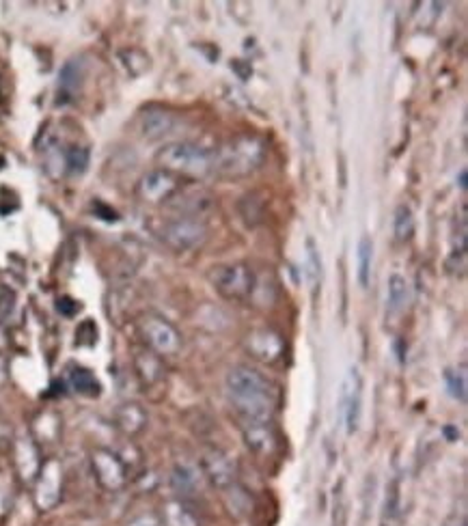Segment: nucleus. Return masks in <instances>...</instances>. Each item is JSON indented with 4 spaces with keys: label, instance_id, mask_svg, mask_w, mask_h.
I'll use <instances>...</instances> for the list:
<instances>
[{
    "label": "nucleus",
    "instance_id": "f257e3e1",
    "mask_svg": "<svg viewBox=\"0 0 468 526\" xmlns=\"http://www.w3.org/2000/svg\"><path fill=\"white\" fill-rule=\"evenodd\" d=\"M229 404L236 410L240 425L255 421H270L277 406V389L264 373L238 365L227 373Z\"/></svg>",
    "mask_w": 468,
    "mask_h": 526
},
{
    "label": "nucleus",
    "instance_id": "f03ea898",
    "mask_svg": "<svg viewBox=\"0 0 468 526\" xmlns=\"http://www.w3.org/2000/svg\"><path fill=\"white\" fill-rule=\"evenodd\" d=\"M268 145L255 134H238L214 151V173L227 179L249 177L264 166Z\"/></svg>",
    "mask_w": 468,
    "mask_h": 526
},
{
    "label": "nucleus",
    "instance_id": "7ed1b4c3",
    "mask_svg": "<svg viewBox=\"0 0 468 526\" xmlns=\"http://www.w3.org/2000/svg\"><path fill=\"white\" fill-rule=\"evenodd\" d=\"M156 162L158 169L177 177H205L214 173V149L190 141L169 143L158 151Z\"/></svg>",
    "mask_w": 468,
    "mask_h": 526
},
{
    "label": "nucleus",
    "instance_id": "20e7f679",
    "mask_svg": "<svg viewBox=\"0 0 468 526\" xmlns=\"http://www.w3.org/2000/svg\"><path fill=\"white\" fill-rule=\"evenodd\" d=\"M158 235L171 251L188 253L195 251V248H199L205 240H208V225L203 223V218L177 214L169 220H164Z\"/></svg>",
    "mask_w": 468,
    "mask_h": 526
},
{
    "label": "nucleus",
    "instance_id": "39448f33",
    "mask_svg": "<svg viewBox=\"0 0 468 526\" xmlns=\"http://www.w3.org/2000/svg\"><path fill=\"white\" fill-rule=\"evenodd\" d=\"M212 285L220 298L231 302H242L251 298L257 285V276L249 263H227V266H218L210 274Z\"/></svg>",
    "mask_w": 468,
    "mask_h": 526
},
{
    "label": "nucleus",
    "instance_id": "423d86ee",
    "mask_svg": "<svg viewBox=\"0 0 468 526\" xmlns=\"http://www.w3.org/2000/svg\"><path fill=\"white\" fill-rule=\"evenodd\" d=\"M139 335L149 352L156 356H175L182 350V335L169 320L160 315H145L139 322Z\"/></svg>",
    "mask_w": 468,
    "mask_h": 526
},
{
    "label": "nucleus",
    "instance_id": "0eeeda50",
    "mask_svg": "<svg viewBox=\"0 0 468 526\" xmlns=\"http://www.w3.org/2000/svg\"><path fill=\"white\" fill-rule=\"evenodd\" d=\"M201 473L210 481V486L227 494L238 486V468L225 451L218 447H205L201 453Z\"/></svg>",
    "mask_w": 468,
    "mask_h": 526
},
{
    "label": "nucleus",
    "instance_id": "6e6552de",
    "mask_svg": "<svg viewBox=\"0 0 468 526\" xmlns=\"http://www.w3.org/2000/svg\"><path fill=\"white\" fill-rule=\"evenodd\" d=\"M182 188L184 186L180 177L164 169H154L141 177L139 186H136V195H139L141 201L151 205H171Z\"/></svg>",
    "mask_w": 468,
    "mask_h": 526
},
{
    "label": "nucleus",
    "instance_id": "1a4fd4ad",
    "mask_svg": "<svg viewBox=\"0 0 468 526\" xmlns=\"http://www.w3.org/2000/svg\"><path fill=\"white\" fill-rule=\"evenodd\" d=\"M91 470L98 486L106 492H119L128 483V468L117 453L108 449H95L91 453Z\"/></svg>",
    "mask_w": 468,
    "mask_h": 526
},
{
    "label": "nucleus",
    "instance_id": "9d476101",
    "mask_svg": "<svg viewBox=\"0 0 468 526\" xmlns=\"http://www.w3.org/2000/svg\"><path fill=\"white\" fill-rule=\"evenodd\" d=\"M244 350L261 365H279L285 358V341L277 330L255 328L246 335Z\"/></svg>",
    "mask_w": 468,
    "mask_h": 526
},
{
    "label": "nucleus",
    "instance_id": "9b49d317",
    "mask_svg": "<svg viewBox=\"0 0 468 526\" xmlns=\"http://www.w3.org/2000/svg\"><path fill=\"white\" fill-rule=\"evenodd\" d=\"M35 483V505L39 511H50L61 503L63 496V468L57 460H48L41 464Z\"/></svg>",
    "mask_w": 468,
    "mask_h": 526
},
{
    "label": "nucleus",
    "instance_id": "f8f14e48",
    "mask_svg": "<svg viewBox=\"0 0 468 526\" xmlns=\"http://www.w3.org/2000/svg\"><path fill=\"white\" fill-rule=\"evenodd\" d=\"M242 436L244 445L249 447V451L255 458H272L279 449V434L274 421H255V423H242Z\"/></svg>",
    "mask_w": 468,
    "mask_h": 526
},
{
    "label": "nucleus",
    "instance_id": "ddd939ff",
    "mask_svg": "<svg viewBox=\"0 0 468 526\" xmlns=\"http://www.w3.org/2000/svg\"><path fill=\"white\" fill-rule=\"evenodd\" d=\"M361 404H363V380L359 369L352 367L346 376V382H343V391H341V414L343 421H346L348 434H354L356 429H359Z\"/></svg>",
    "mask_w": 468,
    "mask_h": 526
},
{
    "label": "nucleus",
    "instance_id": "4468645a",
    "mask_svg": "<svg viewBox=\"0 0 468 526\" xmlns=\"http://www.w3.org/2000/svg\"><path fill=\"white\" fill-rule=\"evenodd\" d=\"M177 128V119L164 108H147L139 117V130L147 141H162L164 136L173 134Z\"/></svg>",
    "mask_w": 468,
    "mask_h": 526
},
{
    "label": "nucleus",
    "instance_id": "2eb2a0df",
    "mask_svg": "<svg viewBox=\"0 0 468 526\" xmlns=\"http://www.w3.org/2000/svg\"><path fill=\"white\" fill-rule=\"evenodd\" d=\"M13 462H16V470H18V477L26 483H33L39 475V468L41 462L39 460V447H37V440L33 438H18L13 442Z\"/></svg>",
    "mask_w": 468,
    "mask_h": 526
},
{
    "label": "nucleus",
    "instance_id": "dca6fc26",
    "mask_svg": "<svg viewBox=\"0 0 468 526\" xmlns=\"http://www.w3.org/2000/svg\"><path fill=\"white\" fill-rule=\"evenodd\" d=\"M134 369H136V376H139L143 386H156L164 380V367H162L160 356H156L154 352H149V350L136 352Z\"/></svg>",
    "mask_w": 468,
    "mask_h": 526
},
{
    "label": "nucleus",
    "instance_id": "f3484780",
    "mask_svg": "<svg viewBox=\"0 0 468 526\" xmlns=\"http://www.w3.org/2000/svg\"><path fill=\"white\" fill-rule=\"evenodd\" d=\"M115 425L126 436L141 434L147 427V412L139 404H121L115 410Z\"/></svg>",
    "mask_w": 468,
    "mask_h": 526
},
{
    "label": "nucleus",
    "instance_id": "a211bd4d",
    "mask_svg": "<svg viewBox=\"0 0 468 526\" xmlns=\"http://www.w3.org/2000/svg\"><path fill=\"white\" fill-rule=\"evenodd\" d=\"M162 526H201L195 511H192L184 498H175L162 507Z\"/></svg>",
    "mask_w": 468,
    "mask_h": 526
},
{
    "label": "nucleus",
    "instance_id": "6ab92c4d",
    "mask_svg": "<svg viewBox=\"0 0 468 526\" xmlns=\"http://www.w3.org/2000/svg\"><path fill=\"white\" fill-rule=\"evenodd\" d=\"M70 386L78 395L85 397H98L102 389V384L98 378H95V373L85 367H74L70 371Z\"/></svg>",
    "mask_w": 468,
    "mask_h": 526
},
{
    "label": "nucleus",
    "instance_id": "aec40b11",
    "mask_svg": "<svg viewBox=\"0 0 468 526\" xmlns=\"http://www.w3.org/2000/svg\"><path fill=\"white\" fill-rule=\"evenodd\" d=\"M82 78H85V67H82V61L72 59L70 63H65V67L61 69V80H59L61 93L67 95V98H74L82 85Z\"/></svg>",
    "mask_w": 468,
    "mask_h": 526
},
{
    "label": "nucleus",
    "instance_id": "412c9836",
    "mask_svg": "<svg viewBox=\"0 0 468 526\" xmlns=\"http://www.w3.org/2000/svg\"><path fill=\"white\" fill-rule=\"evenodd\" d=\"M171 483H173V490L177 494L188 496L192 492H197V486H199V475L197 470L188 466V464H177L173 468V475H171Z\"/></svg>",
    "mask_w": 468,
    "mask_h": 526
},
{
    "label": "nucleus",
    "instance_id": "4be33fe9",
    "mask_svg": "<svg viewBox=\"0 0 468 526\" xmlns=\"http://www.w3.org/2000/svg\"><path fill=\"white\" fill-rule=\"evenodd\" d=\"M387 307L389 313H399L408 302V283L402 274H391L387 283Z\"/></svg>",
    "mask_w": 468,
    "mask_h": 526
},
{
    "label": "nucleus",
    "instance_id": "5701e85b",
    "mask_svg": "<svg viewBox=\"0 0 468 526\" xmlns=\"http://www.w3.org/2000/svg\"><path fill=\"white\" fill-rule=\"evenodd\" d=\"M393 231L397 242H408L415 233V216L408 205H399L393 216Z\"/></svg>",
    "mask_w": 468,
    "mask_h": 526
},
{
    "label": "nucleus",
    "instance_id": "b1692460",
    "mask_svg": "<svg viewBox=\"0 0 468 526\" xmlns=\"http://www.w3.org/2000/svg\"><path fill=\"white\" fill-rule=\"evenodd\" d=\"M359 283L361 287L369 285V276H371V263H374V242H371L369 235H363L359 242Z\"/></svg>",
    "mask_w": 468,
    "mask_h": 526
},
{
    "label": "nucleus",
    "instance_id": "393cba45",
    "mask_svg": "<svg viewBox=\"0 0 468 526\" xmlns=\"http://www.w3.org/2000/svg\"><path fill=\"white\" fill-rule=\"evenodd\" d=\"M65 166H67V171L74 173V175H80V173H85L87 169V164H89V149L87 147H70L65 151Z\"/></svg>",
    "mask_w": 468,
    "mask_h": 526
},
{
    "label": "nucleus",
    "instance_id": "a878e982",
    "mask_svg": "<svg viewBox=\"0 0 468 526\" xmlns=\"http://www.w3.org/2000/svg\"><path fill=\"white\" fill-rule=\"evenodd\" d=\"M447 386H449V393L464 404L466 401V376L464 373L447 371Z\"/></svg>",
    "mask_w": 468,
    "mask_h": 526
},
{
    "label": "nucleus",
    "instance_id": "bb28decb",
    "mask_svg": "<svg viewBox=\"0 0 468 526\" xmlns=\"http://www.w3.org/2000/svg\"><path fill=\"white\" fill-rule=\"evenodd\" d=\"M397 503H399V483L393 481L391 488H389V494H387V511H384V518H389V522L397 514V507H399Z\"/></svg>",
    "mask_w": 468,
    "mask_h": 526
},
{
    "label": "nucleus",
    "instance_id": "cd10ccee",
    "mask_svg": "<svg viewBox=\"0 0 468 526\" xmlns=\"http://www.w3.org/2000/svg\"><path fill=\"white\" fill-rule=\"evenodd\" d=\"M128 526H162V520L156 514H141V516H136Z\"/></svg>",
    "mask_w": 468,
    "mask_h": 526
},
{
    "label": "nucleus",
    "instance_id": "c85d7f7f",
    "mask_svg": "<svg viewBox=\"0 0 468 526\" xmlns=\"http://www.w3.org/2000/svg\"><path fill=\"white\" fill-rule=\"evenodd\" d=\"M57 309H59L63 315L70 317V315H74V313L80 311V304H78L76 300H72V298H61L59 304H57Z\"/></svg>",
    "mask_w": 468,
    "mask_h": 526
},
{
    "label": "nucleus",
    "instance_id": "c756f323",
    "mask_svg": "<svg viewBox=\"0 0 468 526\" xmlns=\"http://www.w3.org/2000/svg\"><path fill=\"white\" fill-rule=\"evenodd\" d=\"M445 526H466V518L464 516H451L447 522H445Z\"/></svg>",
    "mask_w": 468,
    "mask_h": 526
},
{
    "label": "nucleus",
    "instance_id": "7c9ffc66",
    "mask_svg": "<svg viewBox=\"0 0 468 526\" xmlns=\"http://www.w3.org/2000/svg\"><path fill=\"white\" fill-rule=\"evenodd\" d=\"M5 382V363H3V358H0V384Z\"/></svg>",
    "mask_w": 468,
    "mask_h": 526
},
{
    "label": "nucleus",
    "instance_id": "2f4dec72",
    "mask_svg": "<svg viewBox=\"0 0 468 526\" xmlns=\"http://www.w3.org/2000/svg\"><path fill=\"white\" fill-rule=\"evenodd\" d=\"M460 186H462V188H466V171H462V173H460Z\"/></svg>",
    "mask_w": 468,
    "mask_h": 526
},
{
    "label": "nucleus",
    "instance_id": "473e14b6",
    "mask_svg": "<svg viewBox=\"0 0 468 526\" xmlns=\"http://www.w3.org/2000/svg\"><path fill=\"white\" fill-rule=\"evenodd\" d=\"M5 348V335H3V330H0V350Z\"/></svg>",
    "mask_w": 468,
    "mask_h": 526
}]
</instances>
